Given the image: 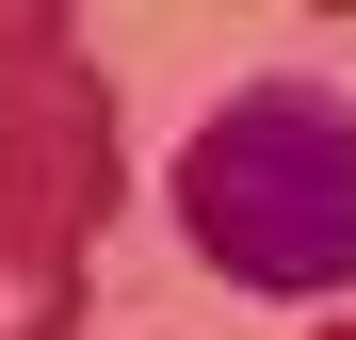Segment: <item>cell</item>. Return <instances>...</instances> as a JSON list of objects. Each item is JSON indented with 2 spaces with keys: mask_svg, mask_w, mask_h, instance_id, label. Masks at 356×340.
Masks as SVG:
<instances>
[{
  "mask_svg": "<svg viewBox=\"0 0 356 340\" xmlns=\"http://www.w3.org/2000/svg\"><path fill=\"white\" fill-rule=\"evenodd\" d=\"M178 243L259 308L356 292V97L308 81V65L227 81L195 113V146H178Z\"/></svg>",
  "mask_w": 356,
  "mask_h": 340,
  "instance_id": "1",
  "label": "cell"
},
{
  "mask_svg": "<svg viewBox=\"0 0 356 340\" xmlns=\"http://www.w3.org/2000/svg\"><path fill=\"white\" fill-rule=\"evenodd\" d=\"M113 227V81L49 0H0V243L97 259Z\"/></svg>",
  "mask_w": 356,
  "mask_h": 340,
  "instance_id": "2",
  "label": "cell"
},
{
  "mask_svg": "<svg viewBox=\"0 0 356 340\" xmlns=\"http://www.w3.org/2000/svg\"><path fill=\"white\" fill-rule=\"evenodd\" d=\"M81 292H97L81 259H33V243H0V340H65V324H81Z\"/></svg>",
  "mask_w": 356,
  "mask_h": 340,
  "instance_id": "3",
  "label": "cell"
},
{
  "mask_svg": "<svg viewBox=\"0 0 356 340\" xmlns=\"http://www.w3.org/2000/svg\"><path fill=\"white\" fill-rule=\"evenodd\" d=\"M324 340H356V308H340V324H324Z\"/></svg>",
  "mask_w": 356,
  "mask_h": 340,
  "instance_id": "4",
  "label": "cell"
}]
</instances>
